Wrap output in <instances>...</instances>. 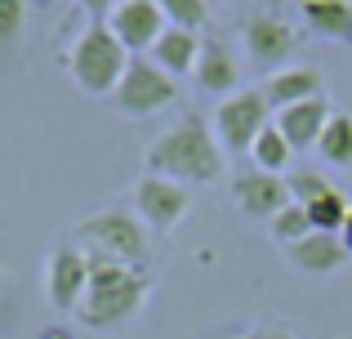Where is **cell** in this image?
Instances as JSON below:
<instances>
[{
	"label": "cell",
	"mask_w": 352,
	"mask_h": 339,
	"mask_svg": "<svg viewBox=\"0 0 352 339\" xmlns=\"http://www.w3.org/2000/svg\"><path fill=\"white\" fill-rule=\"evenodd\" d=\"M223 170H228V152L219 143L214 125L201 112H188L174 125H165L147 148V174H165V179L183 183V188L214 183L223 179Z\"/></svg>",
	"instance_id": "6da1fadb"
},
{
	"label": "cell",
	"mask_w": 352,
	"mask_h": 339,
	"mask_svg": "<svg viewBox=\"0 0 352 339\" xmlns=\"http://www.w3.org/2000/svg\"><path fill=\"white\" fill-rule=\"evenodd\" d=\"M147 295H152V281L143 268H125V263L89 254V290L76 308V322H85L89 331H120L143 313Z\"/></svg>",
	"instance_id": "7a4b0ae2"
},
{
	"label": "cell",
	"mask_w": 352,
	"mask_h": 339,
	"mask_svg": "<svg viewBox=\"0 0 352 339\" xmlns=\"http://www.w3.org/2000/svg\"><path fill=\"white\" fill-rule=\"evenodd\" d=\"M63 67H67L72 85H76L80 94L107 98V94H116L120 76H125L129 54H125V45L112 36L107 18H89V23L80 27V36L72 41V50L63 54Z\"/></svg>",
	"instance_id": "3957f363"
},
{
	"label": "cell",
	"mask_w": 352,
	"mask_h": 339,
	"mask_svg": "<svg viewBox=\"0 0 352 339\" xmlns=\"http://www.w3.org/2000/svg\"><path fill=\"white\" fill-rule=\"evenodd\" d=\"M76 245L94 259H112L125 268H143L147 263V228L134 210H98V215L76 223Z\"/></svg>",
	"instance_id": "277c9868"
},
{
	"label": "cell",
	"mask_w": 352,
	"mask_h": 339,
	"mask_svg": "<svg viewBox=\"0 0 352 339\" xmlns=\"http://www.w3.org/2000/svg\"><path fill=\"white\" fill-rule=\"evenodd\" d=\"M263 125H272V103L254 85H241L236 94L214 103V134H219L228 157H250V148L263 134Z\"/></svg>",
	"instance_id": "5b68a950"
},
{
	"label": "cell",
	"mask_w": 352,
	"mask_h": 339,
	"mask_svg": "<svg viewBox=\"0 0 352 339\" xmlns=\"http://www.w3.org/2000/svg\"><path fill=\"white\" fill-rule=\"evenodd\" d=\"M174 98H179V80H174L170 72H161L147 54H129V67H125V76H120L116 94H112L116 112L152 116V112H161V107H170Z\"/></svg>",
	"instance_id": "8992f818"
},
{
	"label": "cell",
	"mask_w": 352,
	"mask_h": 339,
	"mask_svg": "<svg viewBox=\"0 0 352 339\" xmlns=\"http://www.w3.org/2000/svg\"><path fill=\"white\" fill-rule=\"evenodd\" d=\"M89 290V254L72 245H54L50 259H45V299H50L54 313H76L80 299Z\"/></svg>",
	"instance_id": "52a82bcc"
},
{
	"label": "cell",
	"mask_w": 352,
	"mask_h": 339,
	"mask_svg": "<svg viewBox=\"0 0 352 339\" xmlns=\"http://www.w3.org/2000/svg\"><path fill=\"white\" fill-rule=\"evenodd\" d=\"M188 206H192V192L183 183L165 179V174H143L134 183V215L152 232H174L188 215Z\"/></svg>",
	"instance_id": "ba28073f"
},
{
	"label": "cell",
	"mask_w": 352,
	"mask_h": 339,
	"mask_svg": "<svg viewBox=\"0 0 352 339\" xmlns=\"http://www.w3.org/2000/svg\"><path fill=\"white\" fill-rule=\"evenodd\" d=\"M107 27L125 45V54H152V45L161 41V32L170 23H165L156 0H120L112 14H107Z\"/></svg>",
	"instance_id": "9c48e42d"
},
{
	"label": "cell",
	"mask_w": 352,
	"mask_h": 339,
	"mask_svg": "<svg viewBox=\"0 0 352 339\" xmlns=\"http://www.w3.org/2000/svg\"><path fill=\"white\" fill-rule=\"evenodd\" d=\"M241 41H245V50H250L254 63H263V67H285V58L294 54L299 36H294V27L285 23V18L254 14V18L241 23Z\"/></svg>",
	"instance_id": "30bf717a"
},
{
	"label": "cell",
	"mask_w": 352,
	"mask_h": 339,
	"mask_svg": "<svg viewBox=\"0 0 352 339\" xmlns=\"http://www.w3.org/2000/svg\"><path fill=\"white\" fill-rule=\"evenodd\" d=\"M232 201L245 219H267L272 223L285 206H290V183L281 174H263V170H250L245 179L232 183Z\"/></svg>",
	"instance_id": "8fae6325"
},
{
	"label": "cell",
	"mask_w": 352,
	"mask_h": 339,
	"mask_svg": "<svg viewBox=\"0 0 352 339\" xmlns=\"http://www.w3.org/2000/svg\"><path fill=\"white\" fill-rule=\"evenodd\" d=\"M330 116H335V107H330V98L321 94V98H308V103L281 107V112H276V130L285 134V143H290L294 152H312Z\"/></svg>",
	"instance_id": "7c38bea8"
},
{
	"label": "cell",
	"mask_w": 352,
	"mask_h": 339,
	"mask_svg": "<svg viewBox=\"0 0 352 339\" xmlns=\"http://www.w3.org/2000/svg\"><path fill=\"white\" fill-rule=\"evenodd\" d=\"M192 80H197L206 94H214V98L236 94V89H241V63H236V54L228 50L223 41H206V45H201V58H197Z\"/></svg>",
	"instance_id": "4fadbf2b"
},
{
	"label": "cell",
	"mask_w": 352,
	"mask_h": 339,
	"mask_svg": "<svg viewBox=\"0 0 352 339\" xmlns=\"http://www.w3.org/2000/svg\"><path fill=\"white\" fill-rule=\"evenodd\" d=\"M285 259H290L299 272H308V277H326V272L344 268V263L352 259V254L344 250L339 232H308L303 241L285 245Z\"/></svg>",
	"instance_id": "5bb4252c"
},
{
	"label": "cell",
	"mask_w": 352,
	"mask_h": 339,
	"mask_svg": "<svg viewBox=\"0 0 352 339\" xmlns=\"http://www.w3.org/2000/svg\"><path fill=\"white\" fill-rule=\"evenodd\" d=\"M201 32H183V27H165L161 32V41L152 45V54L147 58L156 63L161 72H170L174 80L179 76H192L197 72V58H201Z\"/></svg>",
	"instance_id": "9a60e30c"
},
{
	"label": "cell",
	"mask_w": 352,
	"mask_h": 339,
	"mask_svg": "<svg viewBox=\"0 0 352 339\" xmlns=\"http://www.w3.org/2000/svg\"><path fill=\"white\" fill-rule=\"evenodd\" d=\"M263 94H267V103H272V112H281V107L321 98V94H326V85H321V72L317 67H281V72L267 76Z\"/></svg>",
	"instance_id": "2e32d148"
},
{
	"label": "cell",
	"mask_w": 352,
	"mask_h": 339,
	"mask_svg": "<svg viewBox=\"0 0 352 339\" xmlns=\"http://www.w3.org/2000/svg\"><path fill=\"white\" fill-rule=\"evenodd\" d=\"M303 23L326 41L352 45V0H303Z\"/></svg>",
	"instance_id": "e0dca14e"
},
{
	"label": "cell",
	"mask_w": 352,
	"mask_h": 339,
	"mask_svg": "<svg viewBox=\"0 0 352 339\" xmlns=\"http://www.w3.org/2000/svg\"><path fill=\"white\" fill-rule=\"evenodd\" d=\"M317 152H321V161L335 166V170L352 166V116L348 112H335L326 121V130H321V139H317Z\"/></svg>",
	"instance_id": "ac0fdd59"
},
{
	"label": "cell",
	"mask_w": 352,
	"mask_h": 339,
	"mask_svg": "<svg viewBox=\"0 0 352 339\" xmlns=\"http://www.w3.org/2000/svg\"><path fill=\"white\" fill-rule=\"evenodd\" d=\"M250 161H254V170H263V174H285V170H290L294 148L285 143V134L276 130V121L263 125V134H258L254 148H250Z\"/></svg>",
	"instance_id": "d6986e66"
},
{
	"label": "cell",
	"mask_w": 352,
	"mask_h": 339,
	"mask_svg": "<svg viewBox=\"0 0 352 339\" xmlns=\"http://www.w3.org/2000/svg\"><path fill=\"white\" fill-rule=\"evenodd\" d=\"M303 210H308V219H312V232H339L352 206L344 201V192H339V188H330L326 197H317L312 206H303Z\"/></svg>",
	"instance_id": "ffe728a7"
},
{
	"label": "cell",
	"mask_w": 352,
	"mask_h": 339,
	"mask_svg": "<svg viewBox=\"0 0 352 339\" xmlns=\"http://www.w3.org/2000/svg\"><path fill=\"white\" fill-rule=\"evenodd\" d=\"M267 228H272V241H276V245L285 250V245L303 241V237L312 232V219H308V210H303L299 201H290V206H285V210H281V215H276V219H272Z\"/></svg>",
	"instance_id": "44dd1931"
},
{
	"label": "cell",
	"mask_w": 352,
	"mask_h": 339,
	"mask_svg": "<svg viewBox=\"0 0 352 339\" xmlns=\"http://www.w3.org/2000/svg\"><path fill=\"white\" fill-rule=\"evenodd\" d=\"M170 27H183V32H201L210 18V0H156Z\"/></svg>",
	"instance_id": "7402d4cb"
},
{
	"label": "cell",
	"mask_w": 352,
	"mask_h": 339,
	"mask_svg": "<svg viewBox=\"0 0 352 339\" xmlns=\"http://www.w3.org/2000/svg\"><path fill=\"white\" fill-rule=\"evenodd\" d=\"M285 183H290V201H299V206H312L317 197H326V192H330V183L321 179L317 170H308V166L294 170V174H285Z\"/></svg>",
	"instance_id": "603a6c76"
},
{
	"label": "cell",
	"mask_w": 352,
	"mask_h": 339,
	"mask_svg": "<svg viewBox=\"0 0 352 339\" xmlns=\"http://www.w3.org/2000/svg\"><path fill=\"white\" fill-rule=\"evenodd\" d=\"M23 18H27V0H0V45L18 41Z\"/></svg>",
	"instance_id": "cb8c5ba5"
},
{
	"label": "cell",
	"mask_w": 352,
	"mask_h": 339,
	"mask_svg": "<svg viewBox=\"0 0 352 339\" xmlns=\"http://www.w3.org/2000/svg\"><path fill=\"white\" fill-rule=\"evenodd\" d=\"M76 5L85 9L89 18H107V14H112V9L120 5V0H76Z\"/></svg>",
	"instance_id": "d4e9b609"
},
{
	"label": "cell",
	"mask_w": 352,
	"mask_h": 339,
	"mask_svg": "<svg viewBox=\"0 0 352 339\" xmlns=\"http://www.w3.org/2000/svg\"><path fill=\"white\" fill-rule=\"evenodd\" d=\"M241 339H299V335L281 331V326H263V331H250V335H241Z\"/></svg>",
	"instance_id": "484cf974"
},
{
	"label": "cell",
	"mask_w": 352,
	"mask_h": 339,
	"mask_svg": "<svg viewBox=\"0 0 352 339\" xmlns=\"http://www.w3.org/2000/svg\"><path fill=\"white\" fill-rule=\"evenodd\" d=\"M339 241H344V250L352 254V210H348V219H344V228H339Z\"/></svg>",
	"instance_id": "4316f807"
},
{
	"label": "cell",
	"mask_w": 352,
	"mask_h": 339,
	"mask_svg": "<svg viewBox=\"0 0 352 339\" xmlns=\"http://www.w3.org/2000/svg\"><path fill=\"white\" fill-rule=\"evenodd\" d=\"M36 339H72V331H67V326H50V331H41Z\"/></svg>",
	"instance_id": "83f0119b"
}]
</instances>
